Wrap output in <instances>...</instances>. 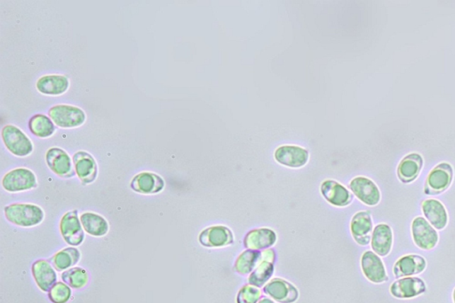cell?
Instances as JSON below:
<instances>
[{
    "mask_svg": "<svg viewBox=\"0 0 455 303\" xmlns=\"http://www.w3.org/2000/svg\"><path fill=\"white\" fill-rule=\"evenodd\" d=\"M4 212L6 220L23 228L40 225L45 219L43 209L34 204H11L6 205Z\"/></svg>",
    "mask_w": 455,
    "mask_h": 303,
    "instance_id": "1",
    "label": "cell"
},
{
    "mask_svg": "<svg viewBox=\"0 0 455 303\" xmlns=\"http://www.w3.org/2000/svg\"><path fill=\"white\" fill-rule=\"evenodd\" d=\"M1 137L6 148L13 155L23 158L33 152V144L21 129L13 125H6L1 130Z\"/></svg>",
    "mask_w": 455,
    "mask_h": 303,
    "instance_id": "2",
    "label": "cell"
},
{
    "mask_svg": "<svg viewBox=\"0 0 455 303\" xmlns=\"http://www.w3.org/2000/svg\"><path fill=\"white\" fill-rule=\"evenodd\" d=\"M52 121L59 127L75 128L81 127L86 120V115L81 108L58 104L48 111Z\"/></svg>",
    "mask_w": 455,
    "mask_h": 303,
    "instance_id": "3",
    "label": "cell"
},
{
    "mask_svg": "<svg viewBox=\"0 0 455 303\" xmlns=\"http://www.w3.org/2000/svg\"><path fill=\"white\" fill-rule=\"evenodd\" d=\"M2 187L8 193H22L38 187L37 177L33 171L19 167L6 173L2 179Z\"/></svg>",
    "mask_w": 455,
    "mask_h": 303,
    "instance_id": "4",
    "label": "cell"
},
{
    "mask_svg": "<svg viewBox=\"0 0 455 303\" xmlns=\"http://www.w3.org/2000/svg\"><path fill=\"white\" fill-rule=\"evenodd\" d=\"M60 232L62 239L69 246H79L84 242L85 231L83 229L81 218H79L77 210L69 211L62 216L60 222Z\"/></svg>",
    "mask_w": 455,
    "mask_h": 303,
    "instance_id": "5",
    "label": "cell"
},
{
    "mask_svg": "<svg viewBox=\"0 0 455 303\" xmlns=\"http://www.w3.org/2000/svg\"><path fill=\"white\" fill-rule=\"evenodd\" d=\"M454 178L453 167L448 163H441L430 171L427 177L425 193L439 195L450 187Z\"/></svg>",
    "mask_w": 455,
    "mask_h": 303,
    "instance_id": "6",
    "label": "cell"
},
{
    "mask_svg": "<svg viewBox=\"0 0 455 303\" xmlns=\"http://www.w3.org/2000/svg\"><path fill=\"white\" fill-rule=\"evenodd\" d=\"M412 235L415 245L425 251H430L439 243V234L425 218L419 216L412 222Z\"/></svg>",
    "mask_w": 455,
    "mask_h": 303,
    "instance_id": "7",
    "label": "cell"
},
{
    "mask_svg": "<svg viewBox=\"0 0 455 303\" xmlns=\"http://www.w3.org/2000/svg\"><path fill=\"white\" fill-rule=\"evenodd\" d=\"M361 269L364 277L374 284H381L388 280L386 268L383 260L373 251H367L361 257Z\"/></svg>",
    "mask_w": 455,
    "mask_h": 303,
    "instance_id": "8",
    "label": "cell"
},
{
    "mask_svg": "<svg viewBox=\"0 0 455 303\" xmlns=\"http://www.w3.org/2000/svg\"><path fill=\"white\" fill-rule=\"evenodd\" d=\"M46 162L55 175L62 178H71L75 176L74 165L71 156L62 149L54 147L48 149Z\"/></svg>",
    "mask_w": 455,
    "mask_h": 303,
    "instance_id": "9",
    "label": "cell"
},
{
    "mask_svg": "<svg viewBox=\"0 0 455 303\" xmlns=\"http://www.w3.org/2000/svg\"><path fill=\"white\" fill-rule=\"evenodd\" d=\"M350 190L362 203L374 207L380 203L381 193L373 181L367 177H356L350 183Z\"/></svg>",
    "mask_w": 455,
    "mask_h": 303,
    "instance_id": "10",
    "label": "cell"
},
{
    "mask_svg": "<svg viewBox=\"0 0 455 303\" xmlns=\"http://www.w3.org/2000/svg\"><path fill=\"white\" fill-rule=\"evenodd\" d=\"M263 292L280 303H294L299 298L298 289L282 278H273L264 285Z\"/></svg>",
    "mask_w": 455,
    "mask_h": 303,
    "instance_id": "11",
    "label": "cell"
},
{
    "mask_svg": "<svg viewBox=\"0 0 455 303\" xmlns=\"http://www.w3.org/2000/svg\"><path fill=\"white\" fill-rule=\"evenodd\" d=\"M76 175L84 184L95 182L98 176V166L95 158L86 152H76L72 156Z\"/></svg>",
    "mask_w": 455,
    "mask_h": 303,
    "instance_id": "12",
    "label": "cell"
},
{
    "mask_svg": "<svg viewBox=\"0 0 455 303\" xmlns=\"http://www.w3.org/2000/svg\"><path fill=\"white\" fill-rule=\"evenodd\" d=\"M427 290L425 281L420 278H399L391 285V294L398 299H412L425 294Z\"/></svg>",
    "mask_w": 455,
    "mask_h": 303,
    "instance_id": "13",
    "label": "cell"
},
{
    "mask_svg": "<svg viewBox=\"0 0 455 303\" xmlns=\"http://www.w3.org/2000/svg\"><path fill=\"white\" fill-rule=\"evenodd\" d=\"M350 231L354 240L360 246L370 243L374 231L373 220L369 212L361 211L353 216L350 222Z\"/></svg>",
    "mask_w": 455,
    "mask_h": 303,
    "instance_id": "14",
    "label": "cell"
},
{
    "mask_svg": "<svg viewBox=\"0 0 455 303\" xmlns=\"http://www.w3.org/2000/svg\"><path fill=\"white\" fill-rule=\"evenodd\" d=\"M309 152L299 146L284 145L277 148L275 152V159L281 165L291 167V168H300L308 163Z\"/></svg>",
    "mask_w": 455,
    "mask_h": 303,
    "instance_id": "15",
    "label": "cell"
},
{
    "mask_svg": "<svg viewBox=\"0 0 455 303\" xmlns=\"http://www.w3.org/2000/svg\"><path fill=\"white\" fill-rule=\"evenodd\" d=\"M165 181L157 173L142 172L135 176L131 181V189L135 193L152 195L161 193L165 189Z\"/></svg>",
    "mask_w": 455,
    "mask_h": 303,
    "instance_id": "16",
    "label": "cell"
},
{
    "mask_svg": "<svg viewBox=\"0 0 455 303\" xmlns=\"http://www.w3.org/2000/svg\"><path fill=\"white\" fill-rule=\"evenodd\" d=\"M201 245L206 247H224L234 242V236L230 229L217 225L205 229L199 236Z\"/></svg>",
    "mask_w": 455,
    "mask_h": 303,
    "instance_id": "17",
    "label": "cell"
},
{
    "mask_svg": "<svg viewBox=\"0 0 455 303\" xmlns=\"http://www.w3.org/2000/svg\"><path fill=\"white\" fill-rule=\"evenodd\" d=\"M323 197L335 207H345L352 203V195L342 184L335 181H325L321 188Z\"/></svg>",
    "mask_w": 455,
    "mask_h": 303,
    "instance_id": "18",
    "label": "cell"
},
{
    "mask_svg": "<svg viewBox=\"0 0 455 303\" xmlns=\"http://www.w3.org/2000/svg\"><path fill=\"white\" fill-rule=\"evenodd\" d=\"M425 258L417 254H408L397 261L393 268L394 276L397 278L413 277L421 274L426 270Z\"/></svg>",
    "mask_w": 455,
    "mask_h": 303,
    "instance_id": "19",
    "label": "cell"
},
{
    "mask_svg": "<svg viewBox=\"0 0 455 303\" xmlns=\"http://www.w3.org/2000/svg\"><path fill=\"white\" fill-rule=\"evenodd\" d=\"M31 271L40 290L50 292L57 284V274L50 261L43 259L36 261L31 267Z\"/></svg>",
    "mask_w": 455,
    "mask_h": 303,
    "instance_id": "20",
    "label": "cell"
},
{
    "mask_svg": "<svg viewBox=\"0 0 455 303\" xmlns=\"http://www.w3.org/2000/svg\"><path fill=\"white\" fill-rule=\"evenodd\" d=\"M422 210L426 220L437 231L446 229L448 220V214L444 205L437 200H427L422 202Z\"/></svg>",
    "mask_w": 455,
    "mask_h": 303,
    "instance_id": "21",
    "label": "cell"
},
{
    "mask_svg": "<svg viewBox=\"0 0 455 303\" xmlns=\"http://www.w3.org/2000/svg\"><path fill=\"white\" fill-rule=\"evenodd\" d=\"M393 245V232L388 224H378L372 234L371 246L379 256L385 257L391 253Z\"/></svg>",
    "mask_w": 455,
    "mask_h": 303,
    "instance_id": "22",
    "label": "cell"
},
{
    "mask_svg": "<svg viewBox=\"0 0 455 303\" xmlns=\"http://www.w3.org/2000/svg\"><path fill=\"white\" fill-rule=\"evenodd\" d=\"M277 242L276 233L270 229H255L249 231L244 239L246 249L262 251L270 248Z\"/></svg>",
    "mask_w": 455,
    "mask_h": 303,
    "instance_id": "23",
    "label": "cell"
},
{
    "mask_svg": "<svg viewBox=\"0 0 455 303\" xmlns=\"http://www.w3.org/2000/svg\"><path fill=\"white\" fill-rule=\"evenodd\" d=\"M423 159L418 153H411L401 160L398 166V176L402 183L413 182L422 169Z\"/></svg>",
    "mask_w": 455,
    "mask_h": 303,
    "instance_id": "24",
    "label": "cell"
},
{
    "mask_svg": "<svg viewBox=\"0 0 455 303\" xmlns=\"http://www.w3.org/2000/svg\"><path fill=\"white\" fill-rule=\"evenodd\" d=\"M36 86L43 95L61 96L67 92L69 81L64 75H46L38 80Z\"/></svg>",
    "mask_w": 455,
    "mask_h": 303,
    "instance_id": "25",
    "label": "cell"
},
{
    "mask_svg": "<svg viewBox=\"0 0 455 303\" xmlns=\"http://www.w3.org/2000/svg\"><path fill=\"white\" fill-rule=\"evenodd\" d=\"M81 222L85 232L96 238H102L109 232V222L102 215L96 212H84L81 215Z\"/></svg>",
    "mask_w": 455,
    "mask_h": 303,
    "instance_id": "26",
    "label": "cell"
},
{
    "mask_svg": "<svg viewBox=\"0 0 455 303\" xmlns=\"http://www.w3.org/2000/svg\"><path fill=\"white\" fill-rule=\"evenodd\" d=\"M81 253L75 247H67V248L59 251L54 256L50 258V262L57 271H65L71 269L73 266L81 261Z\"/></svg>",
    "mask_w": 455,
    "mask_h": 303,
    "instance_id": "27",
    "label": "cell"
},
{
    "mask_svg": "<svg viewBox=\"0 0 455 303\" xmlns=\"http://www.w3.org/2000/svg\"><path fill=\"white\" fill-rule=\"evenodd\" d=\"M29 128L35 137L48 138L54 135L55 127L51 118L46 115L37 114L30 118Z\"/></svg>",
    "mask_w": 455,
    "mask_h": 303,
    "instance_id": "28",
    "label": "cell"
},
{
    "mask_svg": "<svg viewBox=\"0 0 455 303\" xmlns=\"http://www.w3.org/2000/svg\"><path fill=\"white\" fill-rule=\"evenodd\" d=\"M260 263V251L246 250L238 257L235 263V270L246 276L251 274Z\"/></svg>",
    "mask_w": 455,
    "mask_h": 303,
    "instance_id": "29",
    "label": "cell"
},
{
    "mask_svg": "<svg viewBox=\"0 0 455 303\" xmlns=\"http://www.w3.org/2000/svg\"><path fill=\"white\" fill-rule=\"evenodd\" d=\"M274 273V263L260 261L255 270L253 271L248 278L249 285L256 287H263L268 283L270 278Z\"/></svg>",
    "mask_w": 455,
    "mask_h": 303,
    "instance_id": "30",
    "label": "cell"
},
{
    "mask_svg": "<svg viewBox=\"0 0 455 303\" xmlns=\"http://www.w3.org/2000/svg\"><path fill=\"white\" fill-rule=\"evenodd\" d=\"M62 280L69 287L74 289H81L86 287L88 283L89 277L88 271L81 267L71 268L65 270L62 274Z\"/></svg>",
    "mask_w": 455,
    "mask_h": 303,
    "instance_id": "31",
    "label": "cell"
},
{
    "mask_svg": "<svg viewBox=\"0 0 455 303\" xmlns=\"http://www.w3.org/2000/svg\"><path fill=\"white\" fill-rule=\"evenodd\" d=\"M71 289L67 284L57 282L48 292V297L53 303H66L71 297Z\"/></svg>",
    "mask_w": 455,
    "mask_h": 303,
    "instance_id": "32",
    "label": "cell"
},
{
    "mask_svg": "<svg viewBox=\"0 0 455 303\" xmlns=\"http://www.w3.org/2000/svg\"><path fill=\"white\" fill-rule=\"evenodd\" d=\"M262 297L260 288L252 285H246L239 290L237 296V303H258Z\"/></svg>",
    "mask_w": 455,
    "mask_h": 303,
    "instance_id": "33",
    "label": "cell"
},
{
    "mask_svg": "<svg viewBox=\"0 0 455 303\" xmlns=\"http://www.w3.org/2000/svg\"><path fill=\"white\" fill-rule=\"evenodd\" d=\"M276 253L272 249H265L263 252H260V261H267L270 263H275Z\"/></svg>",
    "mask_w": 455,
    "mask_h": 303,
    "instance_id": "34",
    "label": "cell"
},
{
    "mask_svg": "<svg viewBox=\"0 0 455 303\" xmlns=\"http://www.w3.org/2000/svg\"><path fill=\"white\" fill-rule=\"evenodd\" d=\"M258 303H275V302H274L272 299L264 297L260 299Z\"/></svg>",
    "mask_w": 455,
    "mask_h": 303,
    "instance_id": "35",
    "label": "cell"
},
{
    "mask_svg": "<svg viewBox=\"0 0 455 303\" xmlns=\"http://www.w3.org/2000/svg\"><path fill=\"white\" fill-rule=\"evenodd\" d=\"M453 299H454V302L455 303V288L453 292Z\"/></svg>",
    "mask_w": 455,
    "mask_h": 303,
    "instance_id": "36",
    "label": "cell"
}]
</instances>
